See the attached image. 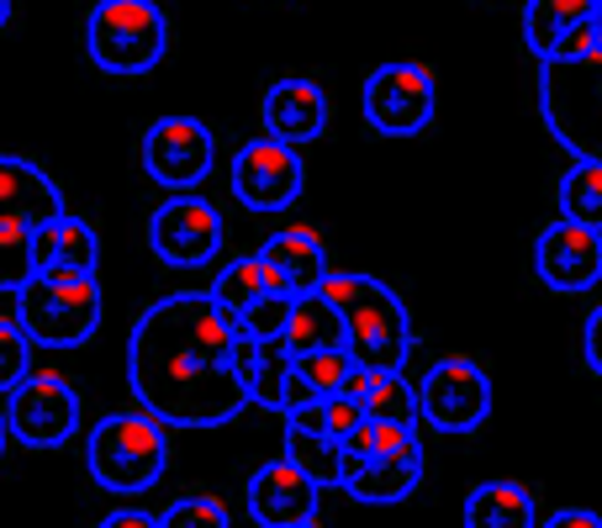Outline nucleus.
Returning <instances> with one entry per match:
<instances>
[{
  "instance_id": "obj_18",
  "label": "nucleus",
  "mask_w": 602,
  "mask_h": 528,
  "mask_svg": "<svg viewBox=\"0 0 602 528\" xmlns=\"http://www.w3.org/2000/svg\"><path fill=\"white\" fill-rule=\"evenodd\" d=\"M328 127V101L313 80H281L265 96V138L275 144H313Z\"/></svg>"
},
{
  "instance_id": "obj_34",
  "label": "nucleus",
  "mask_w": 602,
  "mask_h": 528,
  "mask_svg": "<svg viewBox=\"0 0 602 528\" xmlns=\"http://www.w3.org/2000/svg\"><path fill=\"white\" fill-rule=\"evenodd\" d=\"M545 528H602L598 513H587V507H566V513H555Z\"/></svg>"
},
{
  "instance_id": "obj_36",
  "label": "nucleus",
  "mask_w": 602,
  "mask_h": 528,
  "mask_svg": "<svg viewBox=\"0 0 602 528\" xmlns=\"http://www.w3.org/2000/svg\"><path fill=\"white\" fill-rule=\"evenodd\" d=\"M592 38H598V53H602V0L592 6Z\"/></svg>"
},
{
  "instance_id": "obj_20",
  "label": "nucleus",
  "mask_w": 602,
  "mask_h": 528,
  "mask_svg": "<svg viewBox=\"0 0 602 528\" xmlns=\"http://www.w3.org/2000/svg\"><path fill=\"white\" fill-rule=\"evenodd\" d=\"M96 233L91 222H80L74 212H53L38 233H32V275L38 270H85L96 275Z\"/></svg>"
},
{
  "instance_id": "obj_9",
  "label": "nucleus",
  "mask_w": 602,
  "mask_h": 528,
  "mask_svg": "<svg viewBox=\"0 0 602 528\" xmlns=\"http://www.w3.org/2000/svg\"><path fill=\"white\" fill-rule=\"evenodd\" d=\"M365 117L386 138H412L434 117V80L418 64H381L365 85Z\"/></svg>"
},
{
  "instance_id": "obj_8",
  "label": "nucleus",
  "mask_w": 602,
  "mask_h": 528,
  "mask_svg": "<svg viewBox=\"0 0 602 528\" xmlns=\"http://www.w3.org/2000/svg\"><path fill=\"white\" fill-rule=\"evenodd\" d=\"M418 408L439 433H471L492 418V381L471 360H444L423 376Z\"/></svg>"
},
{
  "instance_id": "obj_12",
  "label": "nucleus",
  "mask_w": 602,
  "mask_h": 528,
  "mask_svg": "<svg viewBox=\"0 0 602 528\" xmlns=\"http://www.w3.org/2000/svg\"><path fill=\"white\" fill-rule=\"evenodd\" d=\"M148 175L169 191H191L196 180H207L212 169V133L196 117H159L144 138Z\"/></svg>"
},
{
  "instance_id": "obj_14",
  "label": "nucleus",
  "mask_w": 602,
  "mask_h": 528,
  "mask_svg": "<svg viewBox=\"0 0 602 528\" xmlns=\"http://www.w3.org/2000/svg\"><path fill=\"white\" fill-rule=\"evenodd\" d=\"M534 270L555 291H592L602 281V233L560 217L534 249Z\"/></svg>"
},
{
  "instance_id": "obj_1",
  "label": "nucleus",
  "mask_w": 602,
  "mask_h": 528,
  "mask_svg": "<svg viewBox=\"0 0 602 528\" xmlns=\"http://www.w3.org/2000/svg\"><path fill=\"white\" fill-rule=\"evenodd\" d=\"M233 317L212 296H165L154 302L127 344V376L133 397L159 423L180 429H218L249 408V391L233 365Z\"/></svg>"
},
{
  "instance_id": "obj_33",
  "label": "nucleus",
  "mask_w": 602,
  "mask_h": 528,
  "mask_svg": "<svg viewBox=\"0 0 602 528\" xmlns=\"http://www.w3.org/2000/svg\"><path fill=\"white\" fill-rule=\"evenodd\" d=\"M581 338H587V365L602 376V307L587 317V334H581Z\"/></svg>"
},
{
  "instance_id": "obj_37",
  "label": "nucleus",
  "mask_w": 602,
  "mask_h": 528,
  "mask_svg": "<svg viewBox=\"0 0 602 528\" xmlns=\"http://www.w3.org/2000/svg\"><path fill=\"white\" fill-rule=\"evenodd\" d=\"M6 17H11V0H0V27H6Z\"/></svg>"
},
{
  "instance_id": "obj_10",
  "label": "nucleus",
  "mask_w": 602,
  "mask_h": 528,
  "mask_svg": "<svg viewBox=\"0 0 602 528\" xmlns=\"http://www.w3.org/2000/svg\"><path fill=\"white\" fill-rule=\"evenodd\" d=\"M80 423V397L70 391V381L59 376H27L11 386V408H6V429L17 433L32 450H53L64 444Z\"/></svg>"
},
{
  "instance_id": "obj_24",
  "label": "nucleus",
  "mask_w": 602,
  "mask_h": 528,
  "mask_svg": "<svg viewBox=\"0 0 602 528\" xmlns=\"http://www.w3.org/2000/svg\"><path fill=\"white\" fill-rule=\"evenodd\" d=\"M592 6L598 0H529V11H524V38H529V49L539 53V64L560 53V43L577 32V27L592 22Z\"/></svg>"
},
{
  "instance_id": "obj_27",
  "label": "nucleus",
  "mask_w": 602,
  "mask_h": 528,
  "mask_svg": "<svg viewBox=\"0 0 602 528\" xmlns=\"http://www.w3.org/2000/svg\"><path fill=\"white\" fill-rule=\"evenodd\" d=\"M560 217L602 233V165L598 159H577V165L566 169V180H560Z\"/></svg>"
},
{
  "instance_id": "obj_7",
  "label": "nucleus",
  "mask_w": 602,
  "mask_h": 528,
  "mask_svg": "<svg viewBox=\"0 0 602 528\" xmlns=\"http://www.w3.org/2000/svg\"><path fill=\"white\" fill-rule=\"evenodd\" d=\"M85 43L106 74H144L165 59V11L154 0H101L85 22Z\"/></svg>"
},
{
  "instance_id": "obj_22",
  "label": "nucleus",
  "mask_w": 602,
  "mask_h": 528,
  "mask_svg": "<svg viewBox=\"0 0 602 528\" xmlns=\"http://www.w3.org/2000/svg\"><path fill=\"white\" fill-rule=\"evenodd\" d=\"M286 349L291 355H317V349H344V317L338 307L323 296V291H307L291 302V317H286Z\"/></svg>"
},
{
  "instance_id": "obj_19",
  "label": "nucleus",
  "mask_w": 602,
  "mask_h": 528,
  "mask_svg": "<svg viewBox=\"0 0 602 528\" xmlns=\"http://www.w3.org/2000/svg\"><path fill=\"white\" fill-rule=\"evenodd\" d=\"M233 365H239V381L249 391V402L281 412V397H286V381L296 370V355L286 349V338H233Z\"/></svg>"
},
{
  "instance_id": "obj_17",
  "label": "nucleus",
  "mask_w": 602,
  "mask_h": 528,
  "mask_svg": "<svg viewBox=\"0 0 602 528\" xmlns=\"http://www.w3.org/2000/svg\"><path fill=\"white\" fill-rule=\"evenodd\" d=\"M286 460L296 471H307L323 492L344 486V444L323 429V397L307 402V408L286 412Z\"/></svg>"
},
{
  "instance_id": "obj_2",
  "label": "nucleus",
  "mask_w": 602,
  "mask_h": 528,
  "mask_svg": "<svg viewBox=\"0 0 602 528\" xmlns=\"http://www.w3.org/2000/svg\"><path fill=\"white\" fill-rule=\"evenodd\" d=\"M317 291H323L338 307V317H344V349H349V360L365 365V370H402V365H408L412 323H408L402 296L386 286V281L328 270Z\"/></svg>"
},
{
  "instance_id": "obj_29",
  "label": "nucleus",
  "mask_w": 602,
  "mask_h": 528,
  "mask_svg": "<svg viewBox=\"0 0 602 528\" xmlns=\"http://www.w3.org/2000/svg\"><path fill=\"white\" fill-rule=\"evenodd\" d=\"M291 291H265L249 313L239 317V334H249V338H281L286 334V317H291Z\"/></svg>"
},
{
  "instance_id": "obj_5",
  "label": "nucleus",
  "mask_w": 602,
  "mask_h": 528,
  "mask_svg": "<svg viewBox=\"0 0 602 528\" xmlns=\"http://www.w3.org/2000/svg\"><path fill=\"white\" fill-rule=\"evenodd\" d=\"M22 328L32 344L49 349H74L96 334L101 323V286L85 270H38L22 291Z\"/></svg>"
},
{
  "instance_id": "obj_13",
  "label": "nucleus",
  "mask_w": 602,
  "mask_h": 528,
  "mask_svg": "<svg viewBox=\"0 0 602 528\" xmlns=\"http://www.w3.org/2000/svg\"><path fill=\"white\" fill-rule=\"evenodd\" d=\"M233 191L254 212H281V207H291L296 191H302V159H296V148L275 144V138L249 144L233 159Z\"/></svg>"
},
{
  "instance_id": "obj_39",
  "label": "nucleus",
  "mask_w": 602,
  "mask_h": 528,
  "mask_svg": "<svg viewBox=\"0 0 602 528\" xmlns=\"http://www.w3.org/2000/svg\"><path fill=\"white\" fill-rule=\"evenodd\" d=\"M291 528H317V524H291Z\"/></svg>"
},
{
  "instance_id": "obj_32",
  "label": "nucleus",
  "mask_w": 602,
  "mask_h": 528,
  "mask_svg": "<svg viewBox=\"0 0 602 528\" xmlns=\"http://www.w3.org/2000/svg\"><path fill=\"white\" fill-rule=\"evenodd\" d=\"M365 423V408L355 402V397H344V391H334V397H323V429L334 433L338 444L349 439V433Z\"/></svg>"
},
{
  "instance_id": "obj_28",
  "label": "nucleus",
  "mask_w": 602,
  "mask_h": 528,
  "mask_svg": "<svg viewBox=\"0 0 602 528\" xmlns=\"http://www.w3.org/2000/svg\"><path fill=\"white\" fill-rule=\"evenodd\" d=\"M349 370H355L349 349H317V355H296V376L313 386L317 397H334V391H344Z\"/></svg>"
},
{
  "instance_id": "obj_25",
  "label": "nucleus",
  "mask_w": 602,
  "mask_h": 528,
  "mask_svg": "<svg viewBox=\"0 0 602 528\" xmlns=\"http://www.w3.org/2000/svg\"><path fill=\"white\" fill-rule=\"evenodd\" d=\"M360 408L370 423H391V429H408V433H418V418H423L418 386H412L402 370H370Z\"/></svg>"
},
{
  "instance_id": "obj_3",
  "label": "nucleus",
  "mask_w": 602,
  "mask_h": 528,
  "mask_svg": "<svg viewBox=\"0 0 602 528\" xmlns=\"http://www.w3.org/2000/svg\"><path fill=\"white\" fill-rule=\"evenodd\" d=\"M539 112L550 122L555 144H566L577 159H598L602 165V53L545 59Z\"/></svg>"
},
{
  "instance_id": "obj_15",
  "label": "nucleus",
  "mask_w": 602,
  "mask_h": 528,
  "mask_svg": "<svg viewBox=\"0 0 602 528\" xmlns=\"http://www.w3.org/2000/svg\"><path fill=\"white\" fill-rule=\"evenodd\" d=\"M423 481V444L418 433H402L397 444H381L376 455L344 465V492L360 503H402Z\"/></svg>"
},
{
  "instance_id": "obj_23",
  "label": "nucleus",
  "mask_w": 602,
  "mask_h": 528,
  "mask_svg": "<svg viewBox=\"0 0 602 528\" xmlns=\"http://www.w3.org/2000/svg\"><path fill=\"white\" fill-rule=\"evenodd\" d=\"M465 528H539L534 497L513 481H486L465 497Z\"/></svg>"
},
{
  "instance_id": "obj_6",
  "label": "nucleus",
  "mask_w": 602,
  "mask_h": 528,
  "mask_svg": "<svg viewBox=\"0 0 602 528\" xmlns=\"http://www.w3.org/2000/svg\"><path fill=\"white\" fill-rule=\"evenodd\" d=\"M165 460H169L165 423L154 412H117V418L96 423L85 465L106 492H144V486L165 476Z\"/></svg>"
},
{
  "instance_id": "obj_38",
  "label": "nucleus",
  "mask_w": 602,
  "mask_h": 528,
  "mask_svg": "<svg viewBox=\"0 0 602 528\" xmlns=\"http://www.w3.org/2000/svg\"><path fill=\"white\" fill-rule=\"evenodd\" d=\"M6 433H11V429H6V412H0V450H6Z\"/></svg>"
},
{
  "instance_id": "obj_16",
  "label": "nucleus",
  "mask_w": 602,
  "mask_h": 528,
  "mask_svg": "<svg viewBox=\"0 0 602 528\" xmlns=\"http://www.w3.org/2000/svg\"><path fill=\"white\" fill-rule=\"evenodd\" d=\"M317 486L307 471H296L291 460H270L260 476L249 481V513L265 528H291L317 518Z\"/></svg>"
},
{
  "instance_id": "obj_4",
  "label": "nucleus",
  "mask_w": 602,
  "mask_h": 528,
  "mask_svg": "<svg viewBox=\"0 0 602 528\" xmlns=\"http://www.w3.org/2000/svg\"><path fill=\"white\" fill-rule=\"evenodd\" d=\"M53 212H64V196L49 175L0 154V291H22L32 281V233Z\"/></svg>"
},
{
  "instance_id": "obj_31",
  "label": "nucleus",
  "mask_w": 602,
  "mask_h": 528,
  "mask_svg": "<svg viewBox=\"0 0 602 528\" xmlns=\"http://www.w3.org/2000/svg\"><path fill=\"white\" fill-rule=\"evenodd\" d=\"M159 528H228V513L218 497H186L159 518Z\"/></svg>"
},
{
  "instance_id": "obj_11",
  "label": "nucleus",
  "mask_w": 602,
  "mask_h": 528,
  "mask_svg": "<svg viewBox=\"0 0 602 528\" xmlns=\"http://www.w3.org/2000/svg\"><path fill=\"white\" fill-rule=\"evenodd\" d=\"M148 239H154V254H159L165 264H175V270H196V264H207L212 254H218L222 217H218L212 201L180 191V196H169L165 207L154 212Z\"/></svg>"
},
{
  "instance_id": "obj_26",
  "label": "nucleus",
  "mask_w": 602,
  "mask_h": 528,
  "mask_svg": "<svg viewBox=\"0 0 602 528\" xmlns=\"http://www.w3.org/2000/svg\"><path fill=\"white\" fill-rule=\"evenodd\" d=\"M265 291H286V286L275 281V270H270L260 254H249V260H233V264H228V270L218 275V286L207 291V296H212L222 313L233 317V328H239V317L249 313V307H254Z\"/></svg>"
},
{
  "instance_id": "obj_21",
  "label": "nucleus",
  "mask_w": 602,
  "mask_h": 528,
  "mask_svg": "<svg viewBox=\"0 0 602 528\" xmlns=\"http://www.w3.org/2000/svg\"><path fill=\"white\" fill-rule=\"evenodd\" d=\"M260 260L275 270V281H281L291 296H307V291H317V286H323V275H328L323 239H317V233H307V228H286V233L265 239Z\"/></svg>"
},
{
  "instance_id": "obj_30",
  "label": "nucleus",
  "mask_w": 602,
  "mask_h": 528,
  "mask_svg": "<svg viewBox=\"0 0 602 528\" xmlns=\"http://www.w3.org/2000/svg\"><path fill=\"white\" fill-rule=\"evenodd\" d=\"M27 365H32V338H27V328L0 317V391L27 381Z\"/></svg>"
},
{
  "instance_id": "obj_35",
  "label": "nucleus",
  "mask_w": 602,
  "mask_h": 528,
  "mask_svg": "<svg viewBox=\"0 0 602 528\" xmlns=\"http://www.w3.org/2000/svg\"><path fill=\"white\" fill-rule=\"evenodd\" d=\"M101 528H159V518H148V513H112Z\"/></svg>"
}]
</instances>
